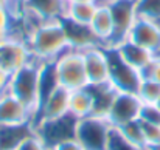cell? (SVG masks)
<instances>
[{"label":"cell","mask_w":160,"mask_h":150,"mask_svg":"<svg viewBox=\"0 0 160 150\" xmlns=\"http://www.w3.org/2000/svg\"><path fill=\"white\" fill-rule=\"evenodd\" d=\"M84 67L89 85H106L110 82V62L109 50L106 47H92L82 51Z\"/></svg>","instance_id":"obj_9"},{"label":"cell","mask_w":160,"mask_h":150,"mask_svg":"<svg viewBox=\"0 0 160 150\" xmlns=\"http://www.w3.org/2000/svg\"><path fill=\"white\" fill-rule=\"evenodd\" d=\"M90 28L93 34L97 36L98 42L103 47L109 48L113 37V22H112V14L107 3H103V2L98 3V9L90 22Z\"/></svg>","instance_id":"obj_17"},{"label":"cell","mask_w":160,"mask_h":150,"mask_svg":"<svg viewBox=\"0 0 160 150\" xmlns=\"http://www.w3.org/2000/svg\"><path fill=\"white\" fill-rule=\"evenodd\" d=\"M143 125V135H145V144L148 150H156L160 147V125L145 124Z\"/></svg>","instance_id":"obj_25"},{"label":"cell","mask_w":160,"mask_h":150,"mask_svg":"<svg viewBox=\"0 0 160 150\" xmlns=\"http://www.w3.org/2000/svg\"><path fill=\"white\" fill-rule=\"evenodd\" d=\"M14 150H52V149L45 144V141H44L34 130H31V132L16 146Z\"/></svg>","instance_id":"obj_24"},{"label":"cell","mask_w":160,"mask_h":150,"mask_svg":"<svg viewBox=\"0 0 160 150\" xmlns=\"http://www.w3.org/2000/svg\"><path fill=\"white\" fill-rule=\"evenodd\" d=\"M156 150H160V147H159V149H156Z\"/></svg>","instance_id":"obj_34"},{"label":"cell","mask_w":160,"mask_h":150,"mask_svg":"<svg viewBox=\"0 0 160 150\" xmlns=\"http://www.w3.org/2000/svg\"><path fill=\"white\" fill-rule=\"evenodd\" d=\"M81 2H100V0H67V3H81Z\"/></svg>","instance_id":"obj_31"},{"label":"cell","mask_w":160,"mask_h":150,"mask_svg":"<svg viewBox=\"0 0 160 150\" xmlns=\"http://www.w3.org/2000/svg\"><path fill=\"white\" fill-rule=\"evenodd\" d=\"M156 105H157V107H159V108H160V99L157 101V102H156Z\"/></svg>","instance_id":"obj_33"},{"label":"cell","mask_w":160,"mask_h":150,"mask_svg":"<svg viewBox=\"0 0 160 150\" xmlns=\"http://www.w3.org/2000/svg\"><path fill=\"white\" fill-rule=\"evenodd\" d=\"M28 48L36 62L52 63L61 54L70 50V42L62 20L44 22L27 37Z\"/></svg>","instance_id":"obj_1"},{"label":"cell","mask_w":160,"mask_h":150,"mask_svg":"<svg viewBox=\"0 0 160 150\" xmlns=\"http://www.w3.org/2000/svg\"><path fill=\"white\" fill-rule=\"evenodd\" d=\"M113 50L117 51V54L128 65L134 67L140 73H145L148 70V67L152 63V60L156 59V56H157V54L151 53L149 50H146V48H143V47L131 42V40H124L123 44H120Z\"/></svg>","instance_id":"obj_15"},{"label":"cell","mask_w":160,"mask_h":150,"mask_svg":"<svg viewBox=\"0 0 160 150\" xmlns=\"http://www.w3.org/2000/svg\"><path fill=\"white\" fill-rule=\"evenodd\" d=\"M112 22H113V37L109 48H115L129 39V33L138 19L137 2L135 0H112L107 3Z\"/></svg>","instance_id":"obj_5"},{"label":"cell","mask_w":160,"mask_h":150,"mask_svg":"<svg viewBox=\"0 0 160 150\" xmlns=\"http://www.w3.org/2000/svg\"><path fill=\"white\" fill-rule=\"evenodd\" d=\"M120 133L128 139L131 141L132 144L142 147V149H146V144H145V135H143V125H142V121L137 119V121H132L123 127H118Z\"/></svg>","instance_id":"obj_21"},{"label":"cell","mask_w":160,"mask_h":150,"mask_svg":"<svg viewBox=\"0 0 160 150\" xmlns=\"http://www.w3.org/2000/svg\"><path fill=\"white\" fill-rule=\"evenodd\" d=\"M62 25L65 28V33H67V37H68V42H70V48L84 51L92 48V47L101 45L98 42L97 36L93 34L90 25L76 23V22H72L68 19H62Z\"/></svg>","instance_id":"obj_16"},{"label":"cell","mask_w":160,"mask_h":150,"mask_svg":"<svg viewBox=\"0 0 160 150\" xmlns=\"http://www.w3.org/2000/svg\"><path fill=\"white\" fill-rule=\"evenodd\" d=\"M93 110H95L93 95L89 87L79 88L70 93V115L75 119L90 116L93 115Z\"/></svg>","instance_id":"obj_18"},{"label":"cell","mask_w":160,"mask_h":150,"mask_svg":"<svg viewBox=\"0 0 160 150\" xmlns=\"http://www.w3.org/2000/svg\"><path fill=\"white\" fill-rule=\"evenodd\" d=\"M143 76L151 77V79L157 81V82L160 84V54L159 56H156V59H154L152 63L148 67V70L143 73Z\"/></svg>","instance_id":"obj_27"},{"label":"cell","mask_w":160,"mask_h":150,"mask_svg":"<svg viewBox=\"0 0 160 150\" xmlns=\"http://www.w3.org/2000/svg\"><path fill=\"white\" fill-rule=\"evenodd\" d=\"M100 2H103V3H109V2H112V0H100Z\"/></svg>","instance_id":"obj_32"},{"label":"cell","mask_w":160,"mask_h":150,"mask_svg":"<svg viewBox=\"0 0 160 150\" xmlns=\"http://www.w3.org/2000/svg\"><path fill=\"white\" fill-rule=\"evenodd\" d=\"M33 60L34 59L28 48L27 39L23 37L12 36L0 47V67L9 74H14Z\"/></svg>","instance_id":"obj_10"},{"label":"cell","mask_w":160,"mask_h":150,"mask_svg":"<svg viewBox=\"0 0 160 150\" xmlns=\"http://www.w3.org/2000/svg\"><path fill=\"white\" fill-rule=\"evenodd\" d=\"M107 50H109V62H110V82L109 84L115 88V91L137 93L143 79V73L128 65L113 48H107Z\"/></svg>","instance_id":"obj_7"},{"label":"cell","mask_w":160,"mask_h":150,"mask_svg":"<svg viewBox=\"0 0 160 150\" xmlns=\"http://www.w3.org/2000/svg\"><path fill=\"white\" fill-rule=\"evenodd\" d=\"M137 95L143 104H156L160 99V84L151 77L143 76Z\"/></svg>","instance_id":"obj_20"},{"label":"cell","mask_w":160,"mask_h":150,"mask_svg":"<svg viewBox=\"0 0 160 150\" xmlns=\"http://www.w3.org/2000/svg\"><path fill=\"white\" fill-rule=\"evenodd\" d=\"M8 2V6L11 8V11H14V5H22L23 0H6Z\"/></svg>","instance_id":"obj_30"},{"label":"cell","mask_w":160,"mask_h":150,"mask_svg":"<svg viewBox=\"0 0 160 150\" xmlns=\"http://www.w3.org/2000/svg\"><path fill=\"white\" fill-rule=\"evenodd\" d=\"M113 127L104 116L90 115L76 119L75 139L86 150H106Z\"/></svg>","instance_id":"obj_4"},{"label":"cell","mask_w":160,"mask_h":150,"mask_svg":"<svg viewBox=\"0 0 160 150\" xmlns=\"http://www.w3.org/2000/svg\"><path fill=\"white\" fill-rule=\"evenodd\" d=\"M67 6V0H23L22 9L36 16L42 22H53L65 17Z\"/></svg>","instance_id":"obj_14"},{"label":"cell","mask_w":160,"mask_h":150,"mask_svg":"<svg viewBox=\"0 0 160 150\" xmlns=\"http://www.w3.org/2000/svg\"><path fill=\"white\" fill-rule=\"evenodd\" d=\"M106 150H148V149H142L135 144H132L131 141H128L118 129L113 127L112 133H110V138H109V143H107V149Z\"/></svg>","instance_id":"obj_23"},{"label":"cell","mask_w":160,"mask_h":150,"mask_svg":"<svg viewBox=\"0 0 160 150\" xmlns=\"http://www.w3.org/2000/svg\"><path fill=\"white\" fill-rule=\"evenodd\" d=\"M138 119L145 124L160 125V108L156 104H143Z\"/></svg>","instance_id":"obj_26"},{"label":"cell","mask_w":160,"mask_h":150,"mask_svg":"<svg viewBox=\"0 0 160 150\" xmlns=\"http://www.w3.org/2000/svg\"><path fill=\"white\" fill-rule=\"evenodd\" d=\"M53 67L58 77V84L61 87L70 91L89 87L82 51L73 50V48L67 50L54 60Z\"/></svg>","instance_id":"obj_3"},{"label":"cell","mask_w":160,"mask_h":150,"mask_svg":"<svg viewBox=\"0 0 160 150\" xmlns=\"http://www.w3.org/2000/svg\"><path fill=\"white\" fill-rule=\"evenodd\" d=\"M36 115L14 95L5 91L0 95V127H19L34 124Z\"/></svg>","instance_id":"obj_8"},{"label":"cell","mask_w":160,"mask_h":150,"mask_svg":"<svg viewBox=\"0 0 160 150\" xmlns=\"http://www.w3.org/2000/svg\"><path fill=\"white\" fill-rule=\"evenodd\" d=\"M100 2H81V3H68L67 12L64 19H68L76 23L90 25Z\"/></svg>","instance_id":"obj_19"},{"label":"cell","mask_w":160,"mask_h":150,"mask_svg":"<svg viewBox=\"0 0 160 150\" xmlns=\"http://www.w3.org/2000/svg\"><path fill=\"white\" fill-rule=\"evenodd\" d=\"M75 125H76V119L72 115H67L61 119L38 122L33 125V130L52 149L53 146L65 141V139L75 138Z\"/></svg>","instance_id":"obj_12"},{"label":"cell","mask_w":160,"mask_h":150,"mask_svg":"<svg viewBox=\"0 0 160 150\" xmlns=\"http://www.w3.org/2000/svg\"><path fill=\"white\" fill-rule=\"evenodd\" d=\"M131 42L149 50L154 54H160V23L145 19V17H138L129 33V39Z\"/></svg>","instance_id":"obj_13"},{"label":"cell","mask_w":160,"mask_h":150,"mask_svg":"<svg viewBox=\"0 0 160 150\" xmlns=\"http://www.w3.org/2000/svg\"><path fill=\"white\" fill-rule=\"evenodd\" d=\"M70 90L64 87H56L52 93H48L41 101V105L36 113L34 124L61 119L67 115H70ZM33 124V125H34Z\"/></svg>","instance_id":"obj_11"},{"label":"cell","mask_w":160,"mask_h":150,"mask_svg":"<svg viewBox=\"0 0 160 150\" xmlns=\"http://www.w3.org/2000/svg\"><path fill=\"white\" fill-rule=\"evenodd\" d=\"M52 150H86L75 138H70V139H65L59 144H56L52 147Z\"/></svg>","instance_id":"obj_28"},{"label":"cell","mask_w":160,"mask_h":150,"mask_svg":"<svg viewBox=\"0 0 160 150\" xmlns=\"http://www.w3.org/2000/svg\"><path fill=\"white\" fill-rule=\"evenodd\" d=\"M142 107H143V102L137 93L117 91L109 107L106 118L112 124V127L118 129L132 121H137L140 118Z\"/></svg>","instance_id":"obj_6"},{"label":"cell","mask_w":160,"mask_h":150,"mask_svg":"<svg viewBox=\"0 0 160 150\" xmlns=\"http://www.w3.org/2000/svg\"><path fill=\"white\" fill-rule=\"evenodd\" d=\"M138 17H145L160 23V0H135Z\"/></svg>","instance_id":"obj_22"},{"label":"cell","mask_w":160,"mask_h":150,"mask_svg":"<svg viewBox=\"0 0 160 150\" xmlns=\"http://www.w3.org/2000/svg\"><path fill=\"white\" fill-rule=\"evenodd\" d=\"M41 62H30L14 74H11L8 91L22 101L34 115L41 105V76H42Z\"/></svg>","instance_id":"obj_2"},{"label":"cell","mask_w":160,"mask_h":150,"mask_svg":"<svg viewBox=\"0 0 160 150\" xmlns=\"http://www.w3.org/2000/svg\"><path fill=\"white\" fill-rule=\"evenodd\" d=\"M9 79H11V74H9L8 71H5V70L0 67V95H3L5 91H8Z\"/></svg>","instance_id":"obj_29"}]
</instances>
